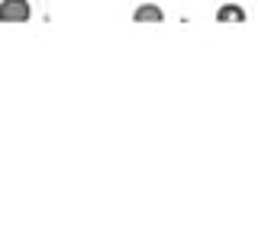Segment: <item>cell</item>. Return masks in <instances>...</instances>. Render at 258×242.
I'll use <instances>...</instances> for the list:
<instances>
[{
    "label": "cell",
    "mask_w": 258,
    "mask_h": 242,
    "mask_svg": "<svg viewBox=\"0 0 258 242\" xmlns=\"http://www.w3.org/2000/svg\"><path fill=\"white\" fill-rule=\"evenodd\" d=\"M161 13L155 4H145V7H136V13H133V20L136 23H161Z\"/></svg>",
    "instance_id": "obj_2"
},
{
    "label": "cell",
    "mask_w": 258,
    "mask_h": 242,
    "mask_svg": "<svg viewBox=\"0 0 258 242\" xmlns=\"http://www.w3.org/2000/svg\"><path fill=\"white\" fill-rule=\"evenodd\" d=\"M26 20H29L26 0H4L0 4V23H26Z\"/></svg>",
    "instance_id": "obj_1"
},
{
    "label": "cell",
    "mask_w": 258,
    "mask_h": 242,
    "mask_svg": "<svg viewBox=\"0 0 258 242\" xmlns=\"http://www.w3.org/2000/svg\"><path fill=\"white\" fill-rule=\"evenodd\" d=\"M216 20H220V23H242V20H245V10L236 7V4H226V7H220Z\"/></svg>",
    "instance_id": "obj_3"
}]
</instances>
